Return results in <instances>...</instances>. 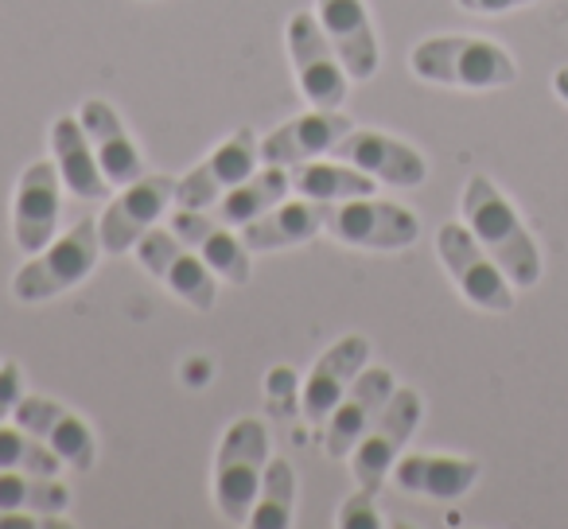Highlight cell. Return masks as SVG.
<instances>
[{
    "label": "cell",
    "instance_id": "cell-1",
    "mask_svg": "<svg viewBox=\"0 0 568 529\" xmlns=\"http://www.w3.org/2000/svg\"><path fill=\"white\" fill-rule=\"evenodd\" d=\"M459 211H464L467 230L498 261V269L510 277L514 288H534L541 281V250H537L521 214L514 211V203L495 187V180L471 175L464 195H459Z\"/></svg>",
    "mask_w": 568,
    "mask_h": 529
},
{
    "label": "cell",
    "instance_id": "cell-2",
    "mask_svg": "<svg viewBox=\"0 0 568 529\" xmlns=\"http://www.w3.org/2000/svg\"><path fill=\"white\" fill-rule=\"evenodd\" d=\"M420 82L456 90H503L518 79V63L495 40L479 35H433L420 40L409 55Z\"/></svg>",
    "mask_w": 568,
    "mask_h": 529
},
{
    "label": "cell",
    "instance_id": "cell-3",
    "mask_svg": "<svg viewBox=\"0 0 568 529\" xmlns=\"http://www.w3.org/2000/svg\"><path fill=\"white\" fill-rule=\"evenodd\" d=\"M102 234H98V222L82 218L74 222L67 234H59L51 245H43L40 253L20 265V273L12 277V296L20 304H43L55 301V296L71 293L74 285L94 273L98 257H102Z\"/></svg>",
    "mask_w": 568,
    "mask_h": 529
},
{
    "label": "cell",
    "instance_id": "cell-4",
    "mask_svg": "<svg viewBox=\"0 0 568 529\" xmlns=\"http://www.w3.org/2000/svg\"><path fill=\"white\" fill-rule=\"evenodd\" d=\"M268 467V428L257 417H237L222 433L214 456V506L230 526H245Z\"/></svg>",
    "mask_w": 568,
    "mask_h": 529
},
{
    "label": "cell",
    "instance_id": "cell-5",
    "mask_svg": "<svg viewBox=\"0 0 568 529\" xmlns=\"http://www.w3.org/2000/svg\"><path fill=\"white\" fill-rule=\"evenodd\" d=\"M436 253H440L452 285L459 288L467 304H475L479 312H495V316L514 312L510 277L498 269V261L483 250L479 237L467 230V222H444L436 234Z\"/></svg>",
    "mask_w": 568,
    "mask_h": 529
},
{
    "label": "cell",
    "instance_id": "cell-6",
    "mask_svg": "<svg viewBox=\"0 0 568 529\" xmlns=\"http://www.w3.org/2000/svg\"><path fill=\"white\" fill-rule=\"evenodd\" d=\"M420 417H425L420 394L409 386H397L394 397H389V401L382 405L378 417H374V425L363 433L358 448L351 451V475H355L358 487L374 490V495L386 487L389 471H394V464L402 459L405 444L413 440Z\"/></svg>",
    "mask_w": 568,
    "mask_h": 529
},
{
    "label": "cell",
    "instance_id": "cell-7",
    "mask_svg": "<svg viewBox=\"0 0 568 529\" xmlns=\"http://www.w3.org/2000/svg\"><path fill=\"white\" fill-rule=\"evenodd\" d=\"M284 40H288V55H293L296 87L308 98V105H316V110H339L347 102L351 74L343 67L339 51L327 40L316 12H296L288 20V28H284Z\"/></svg>",
    "mask_w": 568,
    "mask_h": 529
},
{
    "label": "cell",
    "instance_id": "cell-8",
    "mask_svg": "<svg viewBox=\"0 0 568 529\" xmlns=\"http://www.w3.org/2000/svg\"><path fill=\"white\" fill-rule=\"evenodd\" d=\"M324 234H332L335 242L355 245V250H409L420 237V218L402 203H386V199H347V203H335L327 214Z\"/></svg>",
    "mask_w": 568,
    "mask_h": 529
},
{
    "label": "cell",
    "instance_id": "cell-9",
    "mask_svg": "<svg viewBox=\"0 0 568 529\" xmlns=\"http://www.w3.org/2000/svg\"><path fill=\"white\" fill-rule=\"evenodd\" d=\"M136 261H141V269L149 273V277H156L168 293L180 296V301L191 304L195 312L214 308V296H219L214 269L187 242H180V234H175L172 226L168 230L152 226L149 234L136 242Z\"/></svg>",
    "mask_w": 568,
    "mask_h": 529
},
{
    "label": "cell",
    "instance_id": "cell-10",
    "mask_svg": "<svg viewBox=\"0 0 568 529\" xmlns=\"http://www.w3.org/2000/svg\"><path fill=\"white\" fill-rule=\"evenodd\" d=\"M175 203V175H141L136 183L121 187V195L105 206V214L98 218V234H102V250L110 257L136 250L144 234L164 218V211Z\"/></svg>",
    "mask_w": 568,
    "mask_h": 529
},
{
    "label": "cell",
    "instance_id": "cell-11",
    "mask_svg": "<svg viewBox=\"0 0 568 529\" xmlns=\"http://www.w3.org/2000/svg\"><path fill=\"white\" fill-rule=\"evenodd\" d=\"M261 160V141L253 129H237L226 144L211 152L206 160H199L183 180H175V203L191 206V211H211L226 191H234L237 183H245L253 175Z\"/></svg>",
    "mask_w": 568,
    "mask_h": 529
},
{
    "label": "cell",
    "instance_id": "cell-12",
    "mask_svg": "<svg viewBox=\"0 0 568 529\" xmlns=\"http://www.w3.org/2000/svg\"><path fill=\"white\" fill-rule=\"evenodd\" d=\"M59 195H63V180H59L55 160H36L24 167L17 199H12V242L24 257L59 237V211H63Z\"/></svg>",
    "mask_w": 568,
    "mask_h": 529
},
{
    "label": "cell",
    "instance_id": "cell-13",
    "mask_svg": "<svg viewBox=\"0 0 568 529\" xmlns=\"http://www.w3.org/2000/svg\"><path fill=\"white\" fill-rule=\"evenodd\" d=\"M20 428H28L32 436H40L59 459H63L71 471L87 475L98 459V440H94V428L79 417L74 409L67 405L51 401V397H36V394H24L12 413Z\"/></svg>",
    "mask_w": 568,
    "mask_h": 529
},
{
    "label": "cell",
    "instance_id": "cell-14",
    "mask_svg": "<svg viewBox=\"0 0 568 529\" xmlns=\"http://www.w3.org/2000/svg\"><path fill=\"white\" fill-rule=\"evenodd\" d=\"M397 378L386 366H366L351 389L339 397V405L332 409V417L324 420V451L332 459H351V451L358 448L363 433L374 425V417L382 413V405L394 397Z\"/></svg>",
    "mask_w": 568,
    "mask_h": 529
},
{
    "label": "cell",
    "instance_id": "cell-15",
    "mask_svg": "<svg viewBox=\"0 0 568 529\" xmlns=\"http://www.w3.org/2000/svg\"><path fill=\"white\" fill-rule=\"evenodd\" d=\"M335 160H347L358 172L374 175L378 183H389V187H420L428 180V164L413 144L397 141L389 133H378V129H351L339 144L332 149Z\"/></svg>",
    "mask_w": 568,
    "mask_h": 529
},
{
    "label": "cell",
    "instance_id": "cell-16",
    "mask_svg": "<svg viewBox=\"0 0 568 529\" xmlns=\"http://www.w3.org/2000/svg\"><path fill=\"white\" fill-rule=\"evenodd\" d=\"M366 363H371V343H366L363 335H343L339 343H332V347L316 358L308 382L301 386V417L308 420V425L324 428V420L332 417V409L351 389V382L366 370Z\"/></svg>",
    "mask_w": 568,
    "mask_h": 529
},
{
    "label": "cell",
    "instance_id": "cell-17",
    "mask_svg": "<svg viewBox=\"0 0 568 529\" xmlns=\"http://www.w3.org/2000/svg\"><path fill=\"white\" fill-rule=\"evenodd\" d=\"M168 226L180 234V242H187L199 257L214 269V277H222L226 285H245L253 277L250 265V245L242 242L234 226H226L222 218H214L211 211H191V206H180L172 214Z\"/></svg>",
    "mask_w": 568,
    "mask_h": 529
},
{
    "label": "cell",
    "instance_id": "cell-18",
    "mask_svg": "<svg viewBox=\"0 0 568 529\" xmlns=\"http://www.w3.org/2000/svg\"><path fill=\"white\" fill-rule=\"evenodd\" d=\"M351 118L343 110H312L301 118L284 121L281 129H273L268 136H261V160L265 164L296 167L308 160L332 156V149L351 133Z\"/></svg>",
    "mask_w": 568,
    "mask_h": 529
},
{
    "label": "cell",
    "instance_id": "cell-19",
    "mask_svg": "<svg viewBox=\"0 0 568 529\" xmlns=\"http://www.w3.org/2000/svg\"><path fill=\"white\" fill-rule=\"evenodd\" d=\"M316 17L324 24L327 40H332V48L339 51L351 79L355 82L374 79L382 63V51L363 0H316Z\"/></svg>",
    "mask_w": 568,
    "mask_h": 529
},
{
    "label": "cell",
    "instance_id": "cell-20",
    "mask_svg": "<svg viewBox=\"0 0 568 529\" xmlns=\"http://www.w3.org/2000/svg\"><path fill=\"white\" fill-rule=\"evenodd\" d=\"M79 121H82V129H87L98 164H102L105 180H110L113 187H129V183H136L141 175H149V164H144L141 149L133 144L129 129L121 125V118L113 113V105L105 102V98H87L79 110Z\"/></svg>",
    "mask_w": 568,
    "mask_h": 529
},
{
    "label": "cell",
    "instance_id": "cell-21",
    "mask_svg": "<svg viewBox=\"0 0 568 529\" xmlns=\"http://www.w3.org/2000/svg\"><path fill=\"white\" fill-rule=\"evenodd\" d=\"M327 214L332 206L316 203V199H281L273 211H265L261 218H253L250 226H242V242L250 245V253H273V250H293V245L312 242L316 234H324Z\"/></svg>",
    "mask_w": 568,
    "mask_h": 529
},
{
    "label": "cell",
    "instance_id": "cell-22",
    "mask_svg": "<svg viewBox=\"0 0 568 529\" xmlns=\"http://www.w3.org/2000/svg\"><path fill=\"white\" fill-rule=\"evenodd\" d=\"M397 490L405 495H425L436 502H456L479 482V464L464 456H428V451H413L402 456L389 471Z\"/></svg>",
    "mask_w": 568,
    "mask_h": 529
},
{
    "label": "cell",
    "instance_id": "cell-23",
    "mask_svg": "<svg viewBox=\"0 0 568 529\" xmlns=\"http://www.w3.org/2000/svg\"><path fill=\"white\" fill-rule=\"evenodd\" d=\"M51 160L59 167V180L74 199H110L113 183L105 180L102 164L94 156L87 129L79 118H55L51 121Z\"/></svg>",
    "mask_w": 568,
    "mask_h": 529
},
{
    "label": "cell",
    "instance_id": "cell-24",
    "mask_svg": "<svg viewBox=\"0 0 568 529\" xmlns=\"http://www.w3.org/2000/svg\"><path fill=\"white\" fill-rule=\"evenodd\" d=\"M288 191H293V175L284 172L281 164H265L245 183H237L234 191H226V195L211 206V214L226 222V226L242 230V226H250L253 218H261L265 211H273Z\"/></svg>",
    "mask_w": 568,
    "mask_h": 529
},
{
    "label": "cell",
    "instance_id": "cell-25",
    "mask_svg": "<svg viewBox=\"0 0 568 529\" xmlns=\"http://www.w3.org/2000/svg\"><path fill=\"white\" fill-rule=\"evenodd\" d=\"M374 175L358 172L355 164L347 160H308V164H296L293 172V191L304 199H316V203H347V199H363V195H374Z\"/></svg>",
    "mask_w": 568,
    "mask_h": 529
},
{
    "label": "cell",
    "instance_id": "cell-26",
    "mask_svg": "<svg viewBox=\"0 0 568 529\" xmlns=\"http://www.w3.org/2000/svg\"><path fill=\"white\" fill-rule=\"evenodd\" d=\"M0 510H28L40 518L71 510V487L59 482V475L32 471H0Z\"/></svg>",
    "mask_w": 568,
    "mask_h": 529
},
{
    "label": "cell",
    "instance_id": "cell-27",
    "mask_svg": "<svg viewBox=\"0 0 568 529\" xmlns=\"http://www.w3.org/2000/svg\"><path fill=\"white\" fill-rule=\"evenodd\" d=\"M293 510H296V467L284 456H268L265 479L261 490L253 498L250 510V529H288L293 526Z\"/></svg>",
    "mask_w": 568,
    "mask_h": 529
},
{
    "label": "cell",
    "instance_id": "cell-28",
    "mask_svg": "<svg viewBox=\"0 0 568 529\" xmlns=\"http://www.w3.org/2000/svg\"><path fill=\"white\" fill-rule=\"evenodd\" d=\"M63 459L28 428L0 425V471H32V475H59Z\"/></svg>",
    "mask_w": 568,
    "mask_h": 529
},
{
    "label": "cell",
    "instance_id": "cell-29",
    "mask_svg": "<svg viewBox=\"0 0 568 529\" xmlns=\"http://www.w3.org/2000/svg\"><path fill=\"white\" fill-rule=\"evenodd\" d=\"M374 498H378L374 490L358 487L351 498H343L339 513H335V526H339V529H382L386 521H382L378 502H374Z\"/></svg>",
    "mask_w": 568,
    "mask_h": 529
},
{
    "label": "cell",
    "instance_id": "cell-30",
    "mask_svg": "<svg viewBox=\"0 0 568 529\" xmlns=\"http://www.w3.org/2000/svg\"><path fill=\"white\" fill-rule=\"evenodd\" d=\"M24 394H28V386H24V370H20V363H0V425L17 413V405Z\"/></svg>",
    "mask_w": 568,
    "mask_h": 529
},
{
    "label": "cell",
    "instance_id": "cell-31",
    "mask_svg": "<svg viewBox=\"0 0 568 529\" xmlns=\"http://www.w3.org/2000/svg\"><path fill=\"white\" fill-rule=\"evenodd\" d=\"M456 4L467 12H479V17H503V12L526 9V4H534V0H456Z\"/></svg>",
    "mask_w": 568,
    "mask_h": 529
},
{
    "label": "cell",
    "instance_id": "cell-32",
    "mask_svg": "<svg viewBox=\"0 0 568 529\" xmlns=\"http://www.w3.org/2000/svg\"><path fill=\"white\" fill-rule=\"evenodd\" d=\"M552 90H557V98L568 105V67H560V71L552 74Z\"/></svg>",
    "mask_w": 568,
    "mask_h": 529
}]
</instances>
